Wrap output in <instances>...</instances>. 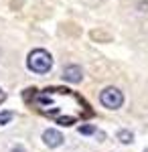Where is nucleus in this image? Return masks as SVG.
Listing matches in <instances>:
<instances>
[{"mask_svg":"<svg viewBox=\"0 0 148 152\" xmlns=\"http://www.w3.org/2000/svg\"><path fill=\"white\" fill-rule=\"evenodd\" d=\"M63 79L69 83H79L83 79V69H81L79 65H67L63 69Z\"/></svg>","mask_w":148,"mask_h":152,"instance_id":"4","label":"nucleus"},{"mask_svg":"<svg viewBox=\"0 0 148 152\" xmlns=\"http://www.w3.org/2000/svg\"><path fill=\"white\" fill-rule=\"evenodd\" d=\"M63 140H65L63 134H61L59 130H55V128H49V130L43 132V142H45L49 148H57V146H61Z\"/></svg>","mask_w":148,"mask_h":152,"instance_id":"3","label":"nucleus"},{"mask_svg":"<svg viewBox=\"0 0 148 152\" xmlns=\"http://www.w3.org/2000/svg\"><path fill=\"white\" fill-rule=\"evenodd\" d=\"M12 118H14V112H2V114H0V126L8 124Z\"/></svg>","mask_w":148,"mask_h":152,"instance_id":"7","label":"nucleus"},{"mask_svg":"<svg viewBox=\"0 0 148 152\" xmlns=\"http://www.w3.org/2000/svg\"><path fill=\"white\" fill-rule=\"evenodd\" d=\"M116 138L122 142V144H132V142H134V134H132L130 130H118Z\"/></svg>","mask_w":148,"mask_h":152,"instance_id":"5","label":"nucleus"},{"mask_svg":"<svg viewBox=\"0 0 148 152\" xmlns=\"http://www.w3.org/2000/svg\"><path fill=\"white\" fill-rule=\"evenodd\" d=\"M26 67L33 71V73L45 75V73H49L51 67H53V57H51V53H47L45 49H34V51L29 53Z\"/></svg>","mask_w":148,"mask_h":152,"instance_id":"1","label":"nucleus"},{"mask_svg":"<svg viewBox=\"0 0 148 152\" xmlns=\"http://www.w3.org/2000/svg\"><path fill=\"white\" fill-rule=\"evenodd\" d=\"M10 152H24V146H12Z\"/></svg>","mask_w":148,"mask_h":152,"instance_id":"9","label":"nucleus"},{"mask_svg":"<svg viewBox=\"0 0 148 152\" xmlns=\"http://www.w3.org/2000/svg\"><path fill=\"white\" fill-rule=\"evenodd\" d=\"M79 134H83V136L95 134V126H91V124H83V126H79Z\"/></svg>","mask_w":148,"mask_h":152,"instance_id":"6","label":"nucleus"},{"mask_svg":"<svg viewBox=\"0 0 148 152\" xmlns=\"http://www.w3.org/2000/svg\"><path fill=\"white\" fill-rule=\"evenodd\" d=\"M100 102L108 110H118V107H122V104H124V95H122V91L118 87H106L102 94H100Z\"/></svg>","mask_w":148,"mask_h":152,"instance_id":"2","label":"nucleus"},{"mask_svg":"<svg viewBox=\"0 0 148 152\" xmlns=\"http://www.w3.org/2000/svg\"><path fill=\"white\" fill-rule=\"evenodd\" d=\"M4 99H6V94H2V91H0V102H4Z\"/></svg>","mask_w":148,"mask_h":152,"instance_id":"10","label":"nucleus"},{"mask_svg":"<svg viewBox=\"0 0 148 152\" xmlns=\"http://www.w3.org/2000/svg\"><path fill=\"white\" fill-rule=\"evenodd\" d=\"M57 124H59V126H71V124H75V118H73V116L57 118Z\"/></svg>","mask_w":148,"mask_h":152,"instance_id":"8","label":"nucleus"}]
</instances>
